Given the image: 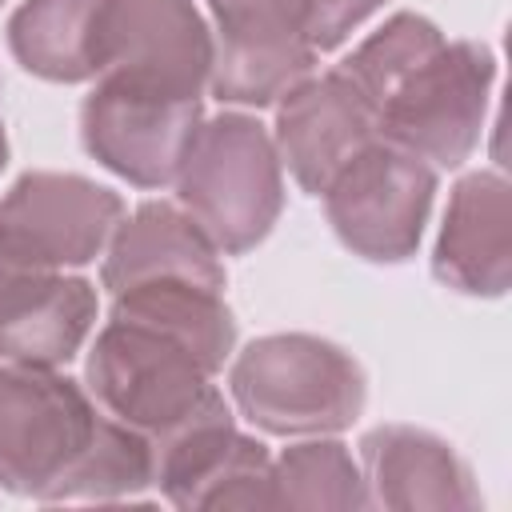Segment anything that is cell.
I'll return each mask as SVG.
<instances>
[{
    "label": "cell",
    "instance_id": "ac0fdd59",
    "mask_svg": "<svg viewBox=\"0 0 512 512\" xmlns=\"http://www.w3.org/2000/svg\"><path fill=\"white\" fill-rule=\"evenodd\" d=\"M112 320L144 324L176 344H184L212 376L232 360L236 348V320L224 304V292L200 288L188 280H152L112 296Z\"/></svg>",
    "mask_w": 512,
    "mask_h": 512
},
{
    "label": "cell",
    "instance_id": "8992f818",
    "mask_svg": "<svg viewBox=\"0 0 512 512\" xmlns=\"http://www.w3.org/2000/svg\"><path fill=\"white\" fill-rule=\"evenodd\" d=\"M432 200L436 168L388 140H372L324 188V216L348 252L372 264H404L420 248Z\"/></svg>",
    "mask_w": 512,
    "mask_h": 512
},
{
    "label": "cell",
    "instance_id": "52a82bcc",
    "mask_svg": "<svg viewBox=\"0 0 512 512\" xmlns=\"http://www.w3.org/2000/svg\"><path fill=\"white\" fill-rule=\"evenodd\" d=\"M200 120V100L96 76L80 104V140L84 152L120 180L136 188H164L176 180Z\"/></svg>",
    "mask_w": 512,
    "mask_h": 512
},
{
    "label": "cell",
    "instance_id": "8fae6325",
    "mask_svg": "<svg viewBox=\"0 0 512 512\" xmlns=\"http://www.w3.org/2000/svg\"><path fill=\"white\" fill-rule=\"evenodd\" d=\"M372 140H380V116L336 68L300 80L276 100L272 144L308 196H324L336 172Z\"/></svg>",
    "mask_w": 512,
    "mask_h": 512
},
{
    "label": "cell",
    "instance_id": "4fadbf2b",
    "mask_svg": "<svg viewBox=\"0 0 512 512\" xmlns=\"http://www.w3.org/2000/svg\"><path fill=\"white\" fill-rule=\"evenodd\" d=\"M432 272L460 296L496 300L512 284V188L500 172L456 180L432 248Z\"/></svg>",
    "mask_w": 512,
    "mask_h": 512
},
{
    "label": "cell",
    "instance_id": "ba28073f",
    "mask_svg": "<svg viewBox=\"0 0 512 512\" xmlns=\"http://www.w3.org/2000/svg\"><path fill=\"white\" fill-rule=\"evenodd\" d=\"M216 100L236 108H268L316 68V48L304 36V0H208Z\"/></svg>",
    "mask_w": 512,
    "mask_h": 512
},
{
    "label": "cell",
    "instance_id": "277c9868",
    "mask_svg": "<svg viewBox=\"0 0 512 512\" xmlns=\"http://www.w3.org/2000/svg\"><path fill=\"white\" fill-rule=\"evenodd\" d=\"M172 184L180 208L224 256L256 248L284 208V164L272 132L248 112L200 120Z\"/></svg>",
    "mask_w": 512,
    "mask_h": 512
},
{
    "label": "cell",
    "instance_id": "9c48e42d",
    "mask_svg": "<svg viewBox=\"0 0 512 512\" xmlns=\"http://www.w3.org/2000/svg\"><path fill=\"white\" fill-rule=\"evenodd\" d=\"M124 216L120 192L76 172H24L0 200V232L40 272L92 264Z\"/></svg>",
    "mask_w": 512,
    "mask_h": 512
},
{
    "label": "cell",
    "instance_id": "5b68a950",
    "mask_svg": "<svg viewBox=\"0 0 512 512\" xmlns=\"http://www.w3.org/2000/svg\"><path fill=\"white\" fill-rule=\"evenodd\" d=\"M496 52L480 40H444L380 108V140L432 168H460L484 132Z\"/></svg>",
    "mask_w": 512,
    "mask_h": 512
},
{
    "label": "cell",
    "instance_id": "7c38bea8",
    "mask_svg": "<svg viewBox=\"0 0 512 512\" xmlns=\"http://www.w3.org/2000/svg\"><path fill=\"white\" fill-rule=\"evenodd\" d=\"M152 484L176 508H272V456L224 416L152 452Z\"/></svg>",
    "mask_w": 512,
    "mask_h": 512
},
{
    "label": "cell",
    "instance_id": "d6986e66",
    "mask_svg": "<svg viewBox=\"0 0 512 512\" xmlns=\"http://www.w3.org/2000/svg\"><path fill=\"white\" fill-rule=\"evenodd\" d=\"M272 508H372L364 472L332 436L288 444L272 460Z\"/></svg>",
    "mask_w": 512,
    "mask_h": 512
},
{
    "label": "cell",
    "instance_id": "3957f363",
    "mask_svg": "<svg viewBox=\"0 0 512 512\" xmlns=\"http://www.w3.org/2000/svg\"><path fill=\"white\" fill-rule=\"evenodd\" d=\"M232 404L268 436H336L368 400L352 352L308 332H272L244 344L228 368Z\"/></svg>",
    "mask_w": 512,
    "mask_h": 512
},
{
    "label": "cell",
    "instance_id": "44dd1931",
    "mask_svg": "<svg viewBox=\"0 0 512 512\" xmlns=\"http://www.w3.org/2000/svg\"><path fill=\"white\" fill-rule=\"evenodd\" d=\"M388 0H304V36L316 52L340 48Z\"/></svg>",
    "mask_w": 512,
    "mask_h": 512
},
{
    "label": "cell",
    "instance_id": "7402d4cb",
    "mask_svg": "<svg viewBox=\"0 0 512 512\" xmlns=\"http://www.w3.org/2000/svg\"><path fill=\"white\" fill-rule=\"evenodd\" d=\"M28 272H36V268H28V264L12 252V244L4 240V232H0V304L8 300V292H12Z\"/></svg>",
    "mask_w": 512,
    "mask_h": 512
},
{
    "label": "cell",
    "instance_id": "9a60e30c",
    "mask_svg": "<svg viewBox=\"0 0 512 512\" xmlns=\"http://www.w3.org/2000/svg\"><path fill=\"white\" fill-rule=\"evenodd\" d=\"M152 280H188L216 292H224L228 280L216 244L180 204L168 200H144L128 220L120 216L100 264V284L112 296Z\"/></svg>",
    "mask_w": 512,
    "mask_h": 512
},
{
    "label": "cell",
    "instance_id": "ffe728a7",
    "mask_svg": "<svg viewBox=\"0 0 512 512\" xmlns=\"http://www.w3.org/2000/svg\"><path fill=\"white\" fill-rule=\"evenodd\" d=\"M444 44V32L420 16V12H396L388 16L368 40H360L340 64L336 72L376 108H384V100Z\"/></svg>",
    "mask_w": 512,
    "mask_h": 512
},
{
    "label": "cell",
    "instance_id": "603a6c76",
    "mask_svg": "<svg viewBox=\"0 0 512 512\" xmlns=\"http://www.w3.org/2000/svg\"><path fill=\"white\" fill-rule=\"evenodd\" d=\"M8 164V136H4V120H0V172Z\"/></svg>",
    "mask_w": 512,
    "mask_h": 512
},
{
    "label": "cell",
    "instance_id": "6da1fadb",
    "mask_svg": "<svg viewBox=\"0 0 512 512\" xmlns=\"http://www.w3.org/2000/svg\"><path fill=\"white\" fill-rule=\"evenodd\" d=\"M152 448L56 368L0 360V488L40 504L136 500Z\"/></svg>",
    "mask_w": 512,
    "mask_h": 512
},
{
    "label": "cell",
    "instance_id": "e0dca14e",
    "mask_svg": "<svg viewBox=\"0 0 512 512\" xmlns=\"http://www.w3.org/2000/svg\"><path fill=\"white\" fill-rule=\"evenodd\" d=\"M112 0H24L8 16V52L48 84H84L104 68Z\"/></svg>",
    "mask_w": 512,
    "mask_h": 512
},
{
    "label": "cell",
    "instance_id": "cb8c5ba5",
    "mask_svg": "<svg viewBox=\"0 0 512 512\" xmlns=\"http://www.w3.org/2000/svg\"><path fill=\"white\" fill-rule=\"evenodd\" d=\"M0 4H4V0H0Z\"/></svg>",
    "mask_w": 512,
    "mask_h": 512
},
{
    "label": "cell",
    "instance_id": "5bb4252c",
    "mask_svg": "<svg viewBox=\"0 0 512 512\" xmlns=\"http://www.w3.org/2000/svg\"><path fill=\"white\" fill-rule=\"evenodd\" d=\"M360 472L368 500L376 508L400 512H452L480 508L484 496L472 480V468L456 448L412 424H380L360 436Z\"/></svg>",
    "mask_w": 512,
    "mask_h": 512
},
{
    "label": "cell",
    "instance_id": "30bf717a",
    "mask_svg": "<svg viewBox=\"0 0 512 512\" xmlns=\"http://www.w3.org/2000/svg\"><path fill=\"white\" fill-rule=\"evenodd\" d=\"M208 72L212 28L192 0H112L100 76L200 100Z\"/></svg>",
    "mask_w": 512,
    "mask_h": 512
},
{
    "label": "cell",
    "instance_id": "2e32d148",
    "mask_svg": "<svg viewBox=\"0 0 512 512\" xmlns=\"http://www.w3.org/2000/svg\"><path fill=\"white\" fill-rule=\"evenodd\" d=\"M96 324V288L84 276L28 272L0 304V360L28 368L68 364Z\"/></svg>",
    "mask_w": 512,
    "mask_h": 512
},
{
    "label": "cell",
    "instance_id": "7a4b0ae2",
    "mask_svg": "<svg viewBox=\"0 0 512 512\" xmlns=\"http://www.w3.org/2000/svg\"><path fill=\"white\" fill-rule=\"evenodd\" d=\"M84 388L100 412L140 432L152 452L200 424L232 416L212 372L184 344L112 316L88 348Z\"/></svg>",
    "mask_w": 512,
    "mask_h": 512
}]
</instances>
